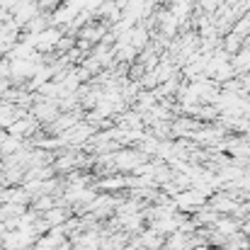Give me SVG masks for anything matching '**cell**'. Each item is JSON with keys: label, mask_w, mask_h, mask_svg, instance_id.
Wrapping results in <instances>:
<instances>
[{"label": "cell", "mask_w": 250, "mask_h": 250, "mask_svg": "<svg viewBox=\"0 0 250 250\" xmlns=\"http://www.w3.org/2000/svg\"><path fill=\"white\" fill-rule=\"evenodd\" d=\"M241 231H243L246 236H250V219H248V221H246V224H243V226H241Z\"/></svg>", "instance_id": "6da1fadb"}]
</instances>
